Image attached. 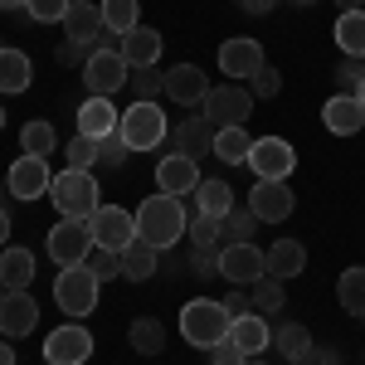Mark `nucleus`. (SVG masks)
Instances as JSON below:
<instances>
[{
  "label": "nucleus",
  "mask_w": 365,
  "mask_h": 365,
  "mask_svg": "<svg viewBox=\"0 0 365 365\" xmlns=\"http://www.w3.org/2000/svg\"><path fill=\"white\" fill-rule=\"evenodd\" d=\"M244 361H249V356H244L229 336L220 341V346H210V365H244Z\"/></svg>",
  "instance_id": "48"
},
{
  "label": "nucleus",
  "mask_w": 365,
  "mask_h": 365,
  "mask_svg": "<svg viewBox=\"0 0 365 365\" xmlns=\"http://www.w3.org/2000/svg\"><path fill=\"white\" fill-rule=\"evenodd\" d=\"M287 365H341V351H331V346H312L307 356H297V361Z\"/></svg>",
  "instance_id": "49"
},
{
  "label": "nucleus",
  "mask_w": 365,
  "mask_h": 365,
  "mask_svg": "<svg viewBox=\"0 0 365 365\" xmlns=\"http://www.w3.org/2000/svg\"><path fill=\"white\" fill-rule=\"evenodd\" d=\"M0 49H5V44H0Z\"/></svg>",
  "instance_id": "64"
},
{
  "label": "nucleus",
  "mask_w": 365,
  "mask_h": 365,
  "mask_svg": "<svg viewBox=\"0 0 365 365\" xmlns=\"http://www.w3.org/2000/svg\"><path fill=\"white\" fill-rule=\"evenodd\" d=\"M190 273L195 278H215L220 273V249H195L190 253Z\"/></svg>",
  "instance_id": "47"
},
{
  "label": "nucleus",
  "mask_w": 365,
  "mask_h": 365,
  "mask_svg": "<svg viewBox=\"0 0 365 365\" xmlns=\"http://www.w3.org/2000/svg\"><path fill=\"white\" fill-rule=\"evenodd\" d=\"M44 361H54V365H88V361H93V331H83L78 322L54 327L49 341H44Z\"/></svg>",
  "instance_id": "13"
},
{
  "label": "nucleus",
  "mask_w": 365,
  "mask_h": 365,
  "mask_svg": "<svg viewBox=\"0 0 365 365\" xmlns=\"http://www.w3.org/2000/svg\"><path fill=\"white\" fill-rule=\"evenodd\" d=\"M117 127H122V113L113 108V98H98V93H88L83 103H78V132L93 141L113 137Z\"/></svg>",
  "instance_id": "18"
},
{
  "label": "nucleus",
  "mask_w": 365,
  "mask_h": 365,
  "mask_svg": "<svg viewBox=\"0 0 365 365\" xmlns=\"http://www.w3.org/2000/svg\"><path fill=\"white\" fill-rule=\"evenodd\" d=\"M263 258H268V278H278V282L297 278V273L307 268V249H302L297 239H278L273 249H263Z\"/></svg>",
  "instance_id": "25"
},
{
  "label": "nucleus",
  "mask_w": 365,
  "mask_h": 365,
  "mask_svg": "<svg viewBox=\"0 0 365 365\" xmlns=\"http://www.w3.org/2000/svg\"><path fill=\"white\" fill-rule=\"evenodd\" d=\"M341 5V15H346V10H365V0H336Z\"/></svg>",
  "instance_id": "55"
},
{
  "label": "nucleus",
  "mask_w": 365,
  "mask_h": 365,
  "mask_svg": "<svg viewBox=\"0 0 365 365\" xmlns=\"http://www.w3.org/2000/svg\"><path fill=\"white\" fill-rule=\"evenodd\" d=\"M278 88H282V73H278V68H268V63H263V68L249 78V93H253V98H278Z\"/></svg>",
  "instance_id": "46"
},
{
  "label": "nucleus",
  "mask_w": 365,
  "mask_h": 365,
  "mask_svg": "<svg viewBox=\"0 0 365 365\" xmlns=\"http://www.w3.org/2000/svg\"><path fill=\"white\" fill-rule=\"evenodd\" d=\"M0 195H5V175H0Z\"/></svg>",
  "instance_id": "61"
},
{
  "label": "nucleus",
  "mask_w": 365,
  "mask_h": 365,
  "mask_svg": "<svg viewBox=\"0 0 365 365\" xmlns=\"http://www.w3.org/2000/svg\"><path fill=\"white\" fill-rule=\"evenodd\" d=\"M234 5H239V10H249V15H268L278 0H234Z\"/></svg>",
  "instance_id": "52"
},
{
  "label": "nucleus",
  "mask_w": 365,
  "mask_h": 365,
  "mask_svg": "<svg viewBox=\"0 0 365 365\" xmlns=\"http://www.w3.org/2000/svg\"><path fill=\"white\" fill-rule=\"evenodd\" d=\"M0 127H5V108H0Z\"/></svg>",
  "instance_id": "62"
},
{
  "label": "nucleus",
  "mask_w": 365,
  "mask_h": 365,
  "mask_svg": "<svg viewBox=\"0 0 365 365\" xmlns=\"http://www.w3.org/2000/svg\"><path fill=\"white\" fill-rule=\"evenodd\" d=\"M127 341H132L137 356H161V351H166V327H161V317H132Z\"/></svg>",
  "instance_id": "28"
},
{
  "label": "nucleus",
  "mask_w": 365,
  "mask_h": 365,
  "mask_svg": "<svg viewBox=\"0 0 365 365\" xmlns=\"http://www.w3.org/2000/svg\"><path fill=\"white\" fill-rule=\"evenodd\" d=\"M356 98H361V108H365V83H361V88H356Z\"/></svg>",
  "instance_id": "59"
},
{
  "label": "nucleus",
  "mask_w": 365,
  "mask_h": 365,
  "mask_svg": "<svg viewBox=\"0 0 365 365\" xmlns=\"http://www.w3.org/2000/svg\"><path fill=\"white\" fill-rule=\"evenodd\" d=\"M68 5H73V0H25L29 20H39V25H63Z\"/></svg>",
  "instance_id": "43"
},
{
  "label": "nucleus",
  "mask_w": 365,
  "mask_h": 365,
  "mask_svg": "<svg viewBox=\"0 0 365 365\" xmlns=\"http://www.w3.org/2000/svg\"><path fill=\"white\" fill-rule=\"evenodd\" d=\"M88 268L98 273L103 282H113V278H122V253H113V249H93L88 253Z\"/></svg>",
  "instance_id": "44"
},
{
  "label": "nucleus",
  "mask_w": 365,
  "mask_h": 365,
  "mask_svg": "<svg viewBox=\"0 0 365 365\" xmlns=\"http://www.w3.org/2000/svg\"><path fill=\"white\" fill-rule=\"evenodd\" d=\"M127 83L137 88V98H146V103H156V98L166 93V73H161V68L151 63V68H132V78H127Z\"/></svg>",
  "instance_id": "41"
},
{
  "label": "nucleus",
  "mask_w": 365,
  "mask_h": 365,
  "mask_svg": "<svg viewBox=\"0 0 365 365\" xmlns=\"http://www.w3.org/2000/svg\"><path fill=\"white\" fill-rule=\"evenodd\" d=\"M88 229H93V249L122 253L132 239H137V215L122 210V205H98V215L88 220Z\"/></svg>",
  "instance_id": "8"
},
{
  "label": "nucleus",
  "mask_w": 365,
  "mask_h": 365,
  "mask_svg": "<svg viewBox=\"0 0 365 365\" xmlns=\"http://www.w3.org/2000/svg\"><path fill=\"white\" fill-rule=\"evenodd\" d=\"M0 365H15V346L10 341H0Z\"/></svg>",
  "instance_id": "54"
},
{
  "label": "nucleus",
  "mask_w": 365,
  "mask_h": 365,
  "mask_svg": "<svg viewBox=\"0 0 365 365\" xmlns=\"http://www.w3.org/2000/svg\"><path fill=\"white\" fill-rule=\"evenodd\" d=\"M20 146H25L29 156H54V151H63L58 146V132H54V122H44V117H34V122H25V132H20Z\"/></svg>",
  "instance_id": "34"
},
{
  "label": "nucleus",
  "mask_w": 365,
  "mask_h": 365,
  "mask_svg": "<svg viewBox=\"0 0 365 365\" xmlns=\"http://www.w3.org/2000/svg\"><path fill=\"white\" fill-rule=\"evenodd\" d=\"M49 185H54V175H49L44 156H29L25 151L5 170V195H15V200H39V195H49Z\"/></svg>",
  "instance_id": "11"
},
{
  "label": "nucleus",
  "mask_w": 365,
  "mask_h": 365,
  "mask_svg": "<svg viewBox=\"0 0 365 365\" xmlns=\"http://www.w3.org/2000/svg\"><path fill=\"white\" fill-rule=\"evenodd\" d=\"M220 278H229L234 287H253L258 278H268V258L258 244H225L220 249Z\"/></svg>",
  "instance_id": "12"
},
{
  "label": "nucleus",
  "mask_w": 365,
  "mask_h": 365,
  "mask_svg": "<svg viewBox=\"0 0 365 365\" xmlns=\"http://www.w3.org/2000/svg\"><path fill=\"white\" fill-rule=\"evenodd\" d=\"M229 317L225 302H215V297H195V302H185L180 307V336L190 341L195 351H210V346H220L229 336Z\"/></svg>",
  "instance_id": "3"
},
{
  "label": "nucleus",
  "mask_w": 365,
  "mask_h": 365,
  "mask_svg": "<svg viewBox=\"0 0 365 365\" xmlns=\"http://www.w3.org/2000/svg\"><path fill=\"white\" fill-rule=\"evenodd\" d=\"M5 292H10V287H5V282H0V297H5Z\"/></svg>",
  "instance_id": "60"
},
{
  "label": "nucleus",
  "mask_w": 365,
  "mask_h": 365,
  "mask_svg": "<svg viewBox=\"0 0 365 365\" xmlns=\"http://www.w3.org/2000/svg\"><path fill=\"white\" fill-rule=\"evenodd\" d=\"M117 132H122V141H127L132 151H156V146L170 137V122L156 103L137 98L132 108H122V127H117Z\"/></svg>",
  "instance_id": "5"
},
{
  "label": "nucleus",
  "mask_w": 365,
  "mask_h": 365,
  "mask_svg": "<svg viewBox=\"0 0 365 365\" xmlns=\"http://www.w3.org/2000/svg\"><path fill=\"white\" fill-rule=\"evenodd\" d=\"M127 156H132V146L122 141V132H113V137H103V141H98V166H103V170L127 166Z\"/></svg>",
  "instance_id": "42"
},
{
  "label": "nucleus",
  "mask_w": 365,
  "mask_h": 365,
  "mask_svg": "<svg viewBox=\"0 0 365 365\" xmlns=\"http://www.w3.org/2000/svg\"><path fill=\"white\" fill-rule=\"evenodd\" d=\"M63 29H68V39H73V44L93 49V44H98V34H103V5H93V0H73V5H68V15H63Z\"/></svg>",
  "instance_id": "22"
},
{
  "label": "nucleus",
  "mask_w": 365,
  "mask_h": 365,
  "mask_svg": "<svg viewBox=\"0 0 365 365\" xmlns=\"http://www.w3.org/2000/svg\"><path fill=\"white\" fill-rule=\"evenodd\" d=\"M34 83V68H29L25 49H0V93H25Z\"/></svg>",
  "instance_id": "29"
},
{
  "label": "nucleus",
  "mask_w": 365,
  "mask_h": 365,
  "mask_svg": "<svg viewBox=\"0 0 365 365\" xmlns=\"http://www.w3.org/2000/svg\"><path fill=\"white\" fill-rule=\"evenodd\" d=\"M215 132H220V127H215L210 117H185V122L170 132V146H175L180 156L200 161V156H210V151H215Z\"/></svg>",
  "instance_id": "21"
},
{
  "label": "nucleus",
  "mask_w": 365,
  "mask_h": 365,
  "mask_svg": "<svg viewBox=\"0 0 365 365\" xmlns=\"http://www.w3.org/2000/svg\"><path fill=\"white\" fill-rule=\"evenodd\" d=\"M63 161H68V170H93L98 166V141L78 132L73 141H63Z\"/></svg>",
  "instance_id": "40"
},
{
  "label": "nucleus",
  "mask_w": 365,
  "mask_h": 365,
  "mask_svg": "<svg viewBox=\"0 0 365 365\" xmlns=\"http://www.w3.org/2000/svg\"><path fill=\"white\" fill-rule=\"evenodd\" d=\"M322 122H327V132L331 137H356L365 127V108L356 93H336V98H327V108H322Z\"/></svg>",
  "instance_id": "20"
},
{
  "label": "nucleus",
  "mask_w": 365,
  "mask_h": 365,
  "mask_svg": "<svg viewBox=\"0 0 365 365\" xmlns=\"http://www.w3.org/2000/svg\"><path fill=\"white\" fill-rule=\"evenodd\" d=\"M166 93H170V103H180V108H200L210 98V78L195 63H175L166 73Z\"/></svg>",
  "instance_id": "19"
},
{
  "label": "nucleus",
  "mask_w": 365,
  "mask_h": 365,
  "mask_svg": "<svg viewBox=\"0 0 365 365\" xmlns=\"http://www.w3.org/2000/svg\"><path fill=\"white\" fill-rule=\"evenodd\" d=\"M190 229V210L180 205V195H146L137 205V239H146L151 249H175Z\"/></svg>",
  "instance_id": "1"
},
{
  "label": "nucleus",
  "mask_w": 365,
  "mask_h": 365,
  "mask_svg": "<svg viewBox=\"0 0 365 365\" xmlns=\"http://www.w3.org/2000/svg\"><path fill=\"white\" fill-rule=\"evenodd\" d=\"M249 210L263 220V225H282V220L297 210V195H292L287 180H258V185L249 190Z\"/></svg>",
  "instance_id": "14"
},
{
  "label": "nucleus",
  "mask_w": 365,
  "mask_h": 365,
  "mask_svg": "<svg viewBox=\"0 0 365 365\" xmlns=\"http://www.w3.org/2000/svg\"><path fill=\"white\" fill-rule=\"evenodd\" d=\"M249 170L258 180H292V170H297V151H292V141L282 137H258L249 151Z\"/></svg>",
  "instance_id": "10"
},
{
  "label": "nucleus",
  "mask_w": 365,
  "mask_h": 365,
  "mask_svg": "<svg viewBox=\"0 0 365 365\" xmlns=\"http://www.w3.org/2000/svg\"><path fill=\"white\" fill-rule=\"evenodd\" d=\"M10 244V215H5V205H0V249Z\"/></svg>",
  "instance_id": "53"
},
{
  "label": "nucleus",
  "mask_w": 365,
  "mask_h": 365,
  "mask_svg": "<svg viewBox=\"0 0 365 365\" xmlns=\"http://www.w3.org/2000/svg\"><path fill=\"white\" fill-rule=\"evenodd\" d=\"M200 180H205V175H200V161L180 156V151L161 156V166H156V185H161V195H195Z\"/></svg>",
  "instance_id": "17"
},
{
  "label": "nucleus",
  "mask_w": 365,
  "mask_h": 365,
  "mask_svg": "<svg viewBox=\"0 0 365 365\" xmlns=\"http://www.w3.org/2000/svg\"><path fill=\"white\" fill-rule=\"evenodd\" d=\"M44 365H54V361H44Z\"/></svg>",
  "instance_id": "63"
},
{
  "label": "nucleus",
  "mask_w": 365,
  "mask_h": 365,
  "mask_svg": "<svg viewBox=\"0 0 365 365\" xmlns=\"http://www.w3.org/2000/svg\"><path fill=\"white\" fill-rule=\"evenodd\" d=\"M98 292H103V278L88 268V263H73V268H58V278H54V302L73 322L78 317H88V312L98 307Z\"/></svg>",
  "instance_id": "4"
},
{
  "label": "nucleus",
  "mask_w": 365,
  "mask_h": 365,
  "mask_svg": "<svg viewBox=\"0 0 365 365\" xmlns=\"http://www.w3.org/2000/svg\"><path fill=\"white\" fill-rule=\"evenodd\" d=\"M78 73H83V88H88V93L113 98L117 88H127V78H132V63L117 54V49H93Z\"/></svg>",
  "instance_id": "6"
},
{
  "label": "nucleus",
  "mask_w": 365,
  "mask_h": 365,
  "mask_svg": "<svg viewBox=\"0 0 365 365\" xmlns=\"http://www.w3.org/2000/svg\"><path fill=\"white\" fill-rule=\"evenodd\" d=\"M0 10H25V0H0Z\"/></svg>",
  "instance_id": "56"
},
{
  "label": "nucleus",
  "mask_w": 365,
  "mask_h": 365,
  "mask_svg": "<svg viewBox=\"0 0 365 365\" xmlns=\"http://www.w3.org/2000/svg\"><path fill=\"white\" fill-rule=\"evenodd\" d=\"M156 253H161V249H151L146 239H132V244L122 249V278H127V282H146L156 268H161Z\"/></svg>",
  "instance_id": "27"
},
{
  "label": "nucleus",
  "mask_w": 365,
  "mask_h": 365,
  "mask_svg": "<svg viewBox=\"0 0 365 365\" xmlns=\"http://www.w3.org/2000/svg\"><path fill=\"white\" fill-rule=\"evenodd\" d=\"M249 113H253V93L239 83L210 88V98L200 103V117H210L215 127H249Z\"/></svg>",
  "instance_id": "7"
},
{
  "label": "nucleus",
  "mask_w": 365,
  "mask_h": 365,
  "mask_svg": "<svg viewBox=\"0 0 365 365\" xmlns=\"http://www.w3.org/2000/svg\"><path fill=\"white\" fill-rule=\"evenodd\" d=\"M336 49L346 58H365V10H346L336 20Z\"/></svg>",
  "instance_id": "33"
},
{
  "label": "nucleus",
  "mask_w": 365,
  "mask_h": 365,
  "mask_svg": "<svg viewBox=\"0 0 365 365\" xmlns=\"http://www.w3.org/2000/svg\"><path fill=\"white\" fill-rule=\"evenodd\" d=\"M44 249H49V258H54L58 268L88 263V253H93V229H88V220H63V225L49 229Z\"/></svg>",
  "instance_id": "9"
},
{
  "label": "nucleus",
  "mask_w": 365,
  "mask_h": 365,
  "mask_svg": "<svg viewBox=\"0 0 365 365\" xmlns=\"http://www.w3.org/2000/svg\"><path fill=\"white\" fill-rule=\"evenodd\" d=\"M185 234H190V244H195V249H225V229H220L215 215H200V210H195Z\"/></svg>",
  "instance_id": "39"
},
{
  "label": "nucleus",
  "mask_w": 365,
  "mask_h": 365,
  "mask_svg": "<svg viewBox=\"0 0 365 365\" xmlns=\"http://www.w3.org/2000/svg\"><path fill=\"white\" fill-rule=\"evenodd\" d=\"M249 297H253V312H258V317H278L282 302H287V282H278V278H258V282L249 287Z\"/></svg>",
  "instance_id": "36"
},
{
  "label": "nucleus",
  "mask_w": 365,
  "mask_h": 365,
  "mask_svg": "<svg viewBox=\"0 0 365 365\" xmlns=\"http://www.w3.org/2000/svg\"><path fill=\"white\" fill-rule=\"evenodd\" d=\"M49 200L63 220H93L103 205V185L93 180V170H58L49 185Z\"/></svg>",
  "instance_id": "2"
},
{
  "label": "nucleus",
  "mask_w": 365,
  "mask_h": 365,
  "mask_svg": "<svg viewBox=\"0 0 365 365\" xmlns=\"http://www.w3.org/2000/svg\"><path fill=\"white\" fill-rule=\"evenodd\" d=\"M244 365H268V361H263V356H249V361H244Z\"/></svg>",
  "instance_id": "57"
},
{
  "label": "nucleus",
  "mask_w": 365,
  "mask_h": 365,
  "mask_svg": "<svg viewBox=\"0 0 365 365\" xmlns=\"http://www.w3.org/2000/svg\"><path fill=\"white\" fill-rule=\"evenodd\" d=\"M161 49H166L161 29H146V25H137V29H127V34H122V58H127L132 68H151V63L161 58Z\"/></svg>",
  "instance_id": "24"
},
{
  "label": "nucleus",
  "mask_w": 365,
  "mask_h": 365,
  "mask_svg": "<svg viewBox=\"0 0 365 365\" xmlns=\"http://www.w3.org/2000/svg\"><path fill=\"white\" fill-rule=\"evenodd\" d=\"M263 225L258 215H253L249 205H234L225 220H220V229H225V244H253V229Z\"/></svg>",
  "instance_id": "38"
},
{
  "label": "nucleus",
  "mask_w": 365,
  "mask_h": 365,
  "mask_svg": "<svg viewBox=\"0 0 365 365\" xmlns=\"http://www.w3.org/2000/svg\"><path fill=\"white\" fill-rule=\"evenodd\" d=\"M220 302H225V312H229V317H249V312H253L249 287H234V292H229V297H220Z\"/></svg>",
  "instance_id": "50"
},
{
  "label": "nucleus",
  "mask_w": 365,
  "mask_h": 365,
  "mask_svg": "<svg viewBox=\"0 0 365 365\" xmlns=\"http://www.w3.org/2000/svg\"><path fill=\"white\" fill-rule=\"evenodd\" d=\"M365 83V58H341L336 63V88L341 93H356Z\"/></svg>",
  "instance_id": "45"
},
{
  "label": "nucleus",
  "mask_w": 365,
  "mask_h": 365,
  "mask_svg": "<svg viewBox=\"0 0 365 365\" xmlns=\"http://www.w3.org/2000/svg\"><path fill=\"white\" fill-rule=\"evenodd\" d=\"M229 341H234L244 356H263V351L273 346V327H268V317L249 312V317H234V322H229Z\"/></svg>",
  "instance_id": "23"
},
{
  "label": "nucleus",
  "mask_w": 365,
  "mask_h": 365,
  "mask_svg": "<svg viewBox=\"0 0 365 365\" xmlns=\"http://www.w3.org/2000/svg\"><path fill=\"white\" fill-rule=\"evenodd\" d=\"M336 302L351 317H365V268H346L336 278Z\"/></svg>",
  "instance_id": "35"
},
{
  "label": "nucleus",
  "mask_w": 365,
  "mask_h": 365,
  "mask_svg": "<svg viewBox=\"0 0 365 365\" xmlns=\"http://www.w3.org/2000/svg\"><path fill=\"white\" fill-rule=\"evenodd\" d=\"M88 54H93V49L73 44V39H63V44H58V63H68V68H83V63H88Z\"/></svg>",
  "instance_id": "51"
},
{
  "label": "nucleus",
  "mask_w": 365,
  "mask_h": 365,
  "mask_svg": "<svg viewBox=\"0 0 365 365\" xmlns=\"http://www.w3.org/2000/svg\"><path fill=\"white\" fill-rule=\"evenodd\" d=\"M312 346H317V341H312V331L302 327V322H278V327H273V351H278L282 361L307 356Z\"/></svg>",
  "instance_id": "32"
},
{
  "label": "nucleus",
  "mask_w": 365,
  "mask_h": 365,
  "mask_svg": "<svg viewBox=\"0 0 365 365\" xmlns=\"http://www.w3.org/2000/svg\"><path fill=\"white\" fill-rule=\"evenodd\" d=\"M34 327H39V302L29 297V287L25 292H5V297H0V336L20 341V336H29Z\"/></svg>",
  "instance_id": "15"
},
{
  "label": "nucleus",
  "mask_w": 365,
  "mask_h": 365,
  "mask_svg": "<svg viewBox=\"0 0 365 365\" xmlns=\"http://www.w3.org/2000/svg\"><path fill=\"white\" fill-rule=\"evenodd\" d=\"M98 5H103V29H113V34H127V29L141 25L137 0H98Z\"/></svg>",
  "instance_id": "37"
},
{
  "label": "nucleus",
  "mask_w": 365,
  "mask_h": 365,
  "mask_svg": "<svg viewBox=\"0 0 365 365\" xmlns=\"http://www.w3.org/2000/svg\"><path fill=\"white\" fill-rule=\"evenodd\" d=\"M287 5H302V10H307V5H317V0H287Z\"/></svg>",
  "instance_id": "58"
},
{
  "label": "nucleus",
  "mask_w": 365,
  "mask_h": 365,
  "mask_svg": "<svg viewBox=\"0 0 365 365\" xmlns=\"http://www.w3.org/2000/svg\"><path fill=\"white\" fill-rule=\"evenodd\" d=\"M0 282H5L10 292H25L29 282H34V253L20 249V244H15V249L5 244V249H0Z\"/></svg>",
  "instance_id": "26"
},
{
  "label": "nucleus",
  "mask_w": 365,
  "mask_h": 365,
  "mask_svg": "<svg viewBox=\"0 0 365 365\" xmlns=\"http://www.w3.org/2000/svg\"><path fill=\"white\" fill-rule=\"evenodd\" d=\"M195 210H200V215H215V220H225L229 210H234V190H229V180H220V175L200 180V185H195Z\"/></svg>",
  "instance_id": "30"
},
{
  "label": "nucleus",
  "mask_w": 365,
  "mask_h": 365,
  "mask_svg": "<svg viewBox=\"0 0 365 365\" xmlns=\"http://www.w3.org/2000/svg\"><path fill=\"white\" fill-rule=\"evenodd\" d=\"M263 63H268V58H263V44H258V39H249V34H244V39H225V44H220V68H225L234 83L253 78Z\"/></svg>",
  "instance_id": "16"
},
{
  "label": "nucleus",
  "mask_w": 365,
  "mask_h": 365,
  "mask_svg": "<svg viewBox=\"0 0 365 365\" xmlns=\"http://www.w3.org/2000/svg\"><path fill=\"white\" fill-rule=\"evenodd\" d=\"M249 151H253L249 127H220V132H215V156H220L225 166H249Z\"/></svg>",
  "instance_id": "31"
}]
</instances>
